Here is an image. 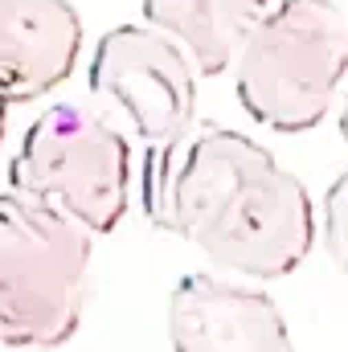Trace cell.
Here are the masks:
<instances>
[{"label":"cell","instance_id":"cell-10","mask_svg":"<svg viewBox=\"0 0 348 352\" xmlns=\"http://www.w3.org/2000/svg\"><path fill=\"white\" fill-rule=\"evenodd\" d=\"M340 135H345V144H348V90H345V107H340Z\"/></svg>","mask_w":348,"mask_h":352},{"label":"cell","instance_id":"cell-11","mask_svg":"<svg viewBox=\"0 0 348 352\" xmlns=\"http://www.w3.org/2000/svg\"><path fill=\"white\" fill-rule=\"evenodd\" d=\"M4 127H8V102H0V140H4Z\"/></svg>","mask_w":348,"mask_h":352},{"label":"cell","instance_id":"cell-9","mask_svg":"<svg viewBox=\"0 0 348 352\" xmlns=\"http://www.w3.org/2000/svg\"><path fill=\"white\" fill-rule=\"evenodd\" d=\"M320 242L328 250V258L348 274V168L324 192V209H320Z\"/></svg>","mask_w":348,"mask_h":352},{"label":"cell","instance_id":"cell-1","mask_svg":"<svg viewBox=\"0 0 348 352\" xmlns=\"http://www.w3.org/2000/svg\"><path fill=\"white\" fill-rule=\"evenodd\" d=\"M144 217L193 242L226 274L283 278L316 246V209L303 180L259 140L221 123H188L152 144L140 176Z\"/></svg>","mask_w":348,"mask_h":352},{"label":"cell","instance_id":"cell-4","mask_svg":"<svg viewBox=\"0 0 348 352\" xmlns=\"http://www.w3.org/2000/svg\"><path fill=\"white\" fill-rule=\"evenodd\" d=\"M8 188L98 238L127 213L131 148L98 111L54 102L29 123L8 164Z\"/></svg>","mask_w":348,"mask_h":352},{"label":"cell","instance_id":"cell-3","mask_svg":"<svg viewBox=\"0 0 348 352\" xmlns=\"http://www.w3.org/2000/svg\"><path fill=\"white\" fill-rule=\"evenodd\" d=\"M94 238L78 221L0 192V344L62 349L87 307Z\"/></svg>","mask_w":348,"mask_h":352},{"label":"cell","instance_id":"cell-5","mask_svg":"<svg viewBox=\"0 0 348 352\" xmlns=\"http://www.w3.org/2000/svg\"><path fill=\"white\" fill-rule=\"evenodd\" d=\"M90 90L119 102L135 135L164 144L193 123L197 62L173 33L156 25H119L98 37L90 58Z\"/></svg>","mask_w":348,"mask_h":352},{"label":"cell","instance_id":"cell-7","mask_svg":"<svg viewBox=\"0 0 348 352\" xmlns=\"http://www.w3.org/2000/svg\"><path fill=\"white\" fill-rule=\"evenodd\" d=\"M83 21L70 0H0V102H33L78 66Z\"/></svg>","mask_w":348,"mask_h":352},{"label":"cell","instance_id":"cell-6","mask_svg":"<svg viewBox=\"0 0 348 352\" xmlns=\"http://www.w3.org/2000/svg\"><path fill=\"white\" fill-rule=\"evenodd\" d=\"M173 352H295L279 303L250 283L184 274L168 295Z\"/></svg>","mask_w":348,"mask_h":352},{"label":"cell","instance_id":"cell-2","mask_svg":"<svg viewBox=\"0 0 348 352\" xmlns=\"http://www.w3.org/2000/svg\"><path fill=\"white\" fill-rule=\"evenodd\" d=\"M348 78V21L332 0H279L234 54L242 111L283 135L312 131Z\"/></svg>","mask_w":348,"mask_h":352},{"label":"cell","instance_id":"cell-8","mask_svg":"<svg viewBox=\"0 0 348 352\" xmlns=\"http://www.w3.org/2000/svg\"><path fill=\"white\" fill-rule=\"evenodd\" d=\"M274 4L279 0H144V21L173 33L197 62V74H221Z\"/></svg>","mask_w":348,"mask_h":352}]
</instances>
